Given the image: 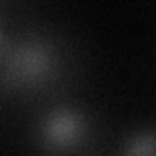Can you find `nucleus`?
<instances>
[{"mask_svg":"<svg viewBox=\"0 0 156 156\" xmlns=\"http://www.w3.org/2000/svg\"><path fill=\"white\" fill-rule=\"evenodd\" d=\"M84 123L72 111H53L41 125V135L51 148H70L82 136Z\"/></svg>","mask_w":156,"mask_h":156,"instance_id":"obj_1","label":"nucleus"},{"mask_svg":"<svg viewBox=\"0 0 156 156\" xmlns=\"http://www.w3.org/2000/svg\"><path fill=\"white\" fill-rule=\"evenodd\" d=\"M125 156H156V136L140 135L125 150Z\"/></svg>","mask_w":156,"mask_h":156,"instance_id":"obj_2","label":"nucleus"}]
</instances>
